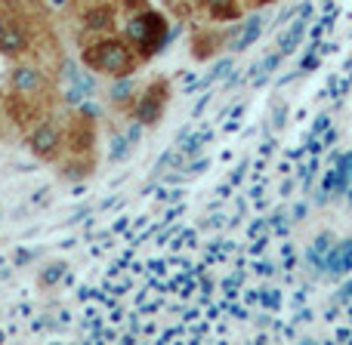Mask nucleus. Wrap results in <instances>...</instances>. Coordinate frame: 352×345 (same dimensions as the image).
Returning a JSON list of instances; mask_svg holds the SVG:
<instances>
[{
	"label": "nucleus",
	"instance_id": "obj_20",
	"mask_svg": "<svg viewBox=\"0 0 352 345\" xmlns=\"http://www.w3.org/2000/svg\"><path fill=\"white\" fill-rule=\"evenodd\" d=\"M281 59H285V56H281V53H269V56H266V59H263V62H260V68H263V80H266V78H269V74H272V71H275V68H278V65H281Z\"/></svg>",
	"mask_w": 352,
	"mask_h": 345
},
{
	"label": "nucleus",
	"instance_id": "obj_2",
	"mask_svg": "<svg viewBox=\"0 0 352 345\" xmlns=\"http://www.w3.org/2000/svg\"><path fill=\"white\" fill-rule=\"evenodd\" d=\"M124 37L133 43L140 59L148 62L170 40V19H167V12L148 6V10L136 12V16H127V22H124Z\"/></svg>",
	"mask_w": 352,
	"mask_h": 345
},
{
	"label": "nucleus",
	"instance_id": "obj_15",
	"mask_svg": "<svg viewBox=\"0 0 352 345\" xmlns=\"http://www.w3.org/2000/svg\"><path fill=\"white\" fill-rule=\"evenodd\" d=\"M263 22H266V19H263L260 12H254L248 22H241V34L235 37V47H232V49H238V53H241V49H248L250 43H256V37L263 34Z\"/></svg>",
	"mask_w": 352,
	"mask_h": 345
},
{
	"label": "nucleus",
	"instance_id": "obj_14",
	"mask_svg": "<svg viewBox=\"0 0 352 345\" xmlns=\"http://www.w3.org/2000/svg\"><path fill=\"white\" fill-rule=\"evenodd\" d=\"M309 16H312V6H303V10H300V19L291 25V28H287V34L278 40V53L281 56H287V53H294V49H297V43L303 40V31H306Z\"/></svg>",
	"mask_w": 352,
	"mask_h": 345
},
{
	"label": "nucleus",
	"instance_id": "obj_22",
	"mask_svg": "<svg viewBox=\"0 0 352 345\" xmlns=\"http://www.w3.org/2000/svg\"><path fill=\"white\" fill-rule=\"evenodd\" d=\"M229 71H232V62H229V59H223V62H219L217 68H213V74H210V78L204 80V86L210 84V80H219V78H226V74H229Z\"/></svg>",
	"mask_w": 352,
	"mask_h": 345
},
{
	"label": "nucleus",
	"instance_id": "obj_17",
	"mask_svg": "<svg viewBox=\"0 0 352 345\" xmlns=\"http://www.w3.org/2000/svg\"><path fill=\"white\" fill-rule=\"evenodd\" d=\"M334 235H328V231H322V235L316 237V243H312V250H309V259L316 262L318 268H324V259H328V253H331V247H334Z\"/></svg>",
	"mask_w": 352,
	"mask_h": 345
},
{
	"label": "nucleus",
	"instance_id": "obj_7",
	"mask_svg": "<svg viewBox=\"0 0 352 345\" xmlns=\"http://www.w3.org/2000/svg\"><path fill=\"white\" fill-rule=\"evenodd\" d=\"M96 111L84 105L65 121V154H96Z\"/></svg>",
	"mask_w": 352,
	"mask_h": 345
},
{
	"label": "nucleus",
	"instance_id": "obj_8",
	"mask_svg": "<svg viewBox=\"0 0 352 345\" xmlns=\"http://www.w3.org/2000/svg\"><path fill=\"white\" fill-rule=\"evenodd\" d=\"M118 19H121V6L118 0H90V6H84L78 16L80 22V34L102 37V34H115Z\"/></svg>",
	"mask_w": 352,
	"mask_h": 345
},
{
	"label": "nucleus",
	"instance_id": "obj_24",
	"mask_svg": "<svg viewBox=\"0 0 352 345\" xmlns=\"http://www.w3.org/2000/svg\"><path fill=\"white\" fill-rule=\"evenodd\" d=\"M254 6H269V3H275V0H250Z\"/></svg>",
	"mask_w": 352,
	"mask_h": 345
},
{
	"label": "nucleus",
	"instance_id": "obj_11",
	"mask_svg": "<svg viewBox=\"0 0 352 345\" xmlns=\"http://www.w3.org/2000/svg\"><path fill=\"white\" fill-rule=\"evenodd\" d=\"M210 22H238L241 19V0H195Z\"/></svg>",
	"mask_w": 352,
	"mask_h": 345
},
{
	"label": "nucleus",
	"instance_id": "obj_4",
	"mask_svg": "<svg viewBox=\"0 0 352 345\" xmlns=\"http://www.w3.org/2000/svg\"><path fill=\"white\" fill-rule=\"evenodd\" d=\"M170 96H173V90H170V80L167 78L148 80L140 90V99H136L133 111H130V121L142 123V127H158L167 105H170Z\"/></svg>",
	"mask_w": 352,
	"mask_h": 345
},
{
	"label": "nucleus",
	"instance_id": "obj_21",
	"mask_svg": "<svg viewBox=\"0 0 352 345\" xmlns=\"http://www.w3.org/2000/svg\"><path fill=\"white\" fill-rule=\"evenodd\" d=\"M41 3L47 6V10H53V12H59V16H62V12H68V10H72V3H74V0H41Z\"/></svg>",
	"mask_w": 352,
	"mask_h": 345
},
{
	"label": "nucleus",
	"instance_id": "obj_19",
	"mask_svg": "<svg viewBox=\"0 0 352 345\" xmlns=\"http://www.w3.org/2000/svg\"><path fill=\"white\" fill-rule=\"evenodd\" d=\"M62 274H65V265H59V262H56V265H47V272L41 274V287H53Z\"/></svg>",
	"mask_w": 352,
	"mask_h": 345
},
{
	"label": "nucleus",
	"instance_id": "obj_18",
	"mask_svg": "<svg viewBox=\"0 0 352 345\" xmlns=\"http://www.w3.org/2000/svg\"><path fill=\"white\" fill-rule=\"evenodd\" d=\"M118 6H121V16L127 19V16H136V12L148 10V6H152V0H118Z\"/></svg>",
	"mask_w": 352,
	"mask_h": 345
},
{
	"label": "nucleus",
	"instance_id": "obj_13",
	"mask_svg": "<svg viewBox=\"0 0 352 345\" xmlns=\"http://www.w3.org/2000/svg\"><path fill=\"white\" fill-rule=\"evenodd\" d=\"M324 268H328L334 278H343V274L352 268V241H343V243H334L324 259Z\"/></svg>",
	"mask_w": 352,
	"mask_h": 345
},
{
	"label": "nucleus",
	"instance_id": "obj_23",
	"mask_svg": "<svg viewBox=\"0 0 352 345\" xmlns=\"http://www.w3.org/2000/svg\"><path fill=\"white\" fill-rule=\"evenodd\" d=\"M331 127V117L328 115H322L318 117V123H316V130H312V133H322V130H328Z\"/></svg>",
	"mask_w": 352,
	"mask_h": 345
},
{
	"label": "nucleus",
	"instance_id": "obj_9",
	"mask_svg": "<svg viewBox=\"0 0 352 345\" xmlns=\"http://www.w3.org/2000/svg\"><path fill=\"white\" fill-rule=\"evenodd\" d=\"M229 34L226 31H217V28H195L192 31V40H188V49H192V59L198 62H207L226 47Z\"/></svg>",
	"mask_w": 352,
	"mask_h": 345
},
{
	"label": "nucleus",
	"instance_id": "obj_5",
	"mask_svg": "<svg viewBox=\"0 0 352 345\" xmlns=\"http://www.w3.org/2000/svg\"><path fill=\"white\" fill-rule=\"evenodd\" d=\"M34 49V37L25 22L22 12H16V6L0 3V53L10 59H22Z\"/></svg>",
	"mask_w": 352,
	"mask_h": 345
},
{
	"label": "nucleus",
	"instance_id": "obj_6",
	"mask_svg": "<svg viewBox=\"0 0 352 345\" xmlns=\"http://www.w3.org/2000/svg\"><path fill=\"white\" fill-rule=\"evenodd\" d=\"M10 93L25 96V99H34V102L47 105V108H53V99H56L53 80H50L47 71H43V68H37V65H12V71H10Z\"/></svg>",
	"mask_w": 352,
	"mask_h": 345
},
{
	"label": "nucleus",
	"instance_id": "obj_16",
	"mask_svg": "<svg viewBox=\"0 0 352 345\" xmlns=\"http://www.w3.org/2000/svg\"><path fill=\"white\" fill-rule=\"evenodd\" d=\"M130 152H133V142H130L127 133H115V136H111V148H109V160H111V164L127 160Z\"/></svg>",
	"mask_w": 352,
	"mask_h": 345
},
{
	"label": "nucleus",
	"instance_id": "obj_12",
	"mask_svg": "<svg viewBox=\"0 0 352 345\" xmlns=\"http://www.w3.org/2000/svg\"><path fill=\"white\" fill-rule=\"evenodd\" d=\"M93 170H96V154H65V160L59 167V179L80 182V179H90Z\"/></svg>",
	"mask_w": 352,
	"mask_h": 345
},
{
	"label": "nucleus",
	"instance_id": "obj_1",
	"mask_svg": "<svg viewBox=\"0 0 352 345\" xmlns=\"http://www.w3.org/2000/svg\"><path fill=\"white\" fill-rule=\"evenodd\" d=\"M80 65L93 74L118 80V78H133L140 71L142 59L124 34H102V37H93L90 43H84Z\"/></svg>",
	"mask_w": 352,
	"mask_h": 345
},
{
	"label": "nucleus",
	"instance_id": "obj_10",
	"mask_svg": "<svg viewBox=\"0 0 352 345\" xmlns=\"http://www.w3.org/2000/svg\"><path fill=\"white\" fill-rule=\"evenodd\" d=\"M136 99H140V86H136L133 78H118L115 84H111L109 102H111V108H115L118 115H130L133 105H136Z\"/></svg>",
	"mask_w": 352,
	"mask_h": 345
},
{
	"label": "nucleus",
	"instance_id": "obj_3",
	"mask_svg": "<svg viewBox=\"0 0 352 345\" xmlns=\"http://www.w3.org/2000/svg\"><path fill=\"white\" fill-rule=\"evenodd\" d=\"M25 145H28V152L34 154L41 164H56V160L62 158V152H65V121L47 115L41 123H34V127L28 130Z\"/></svg>",
	"mask_w": 352,
	"mask_h": 345
}]
</instances>
